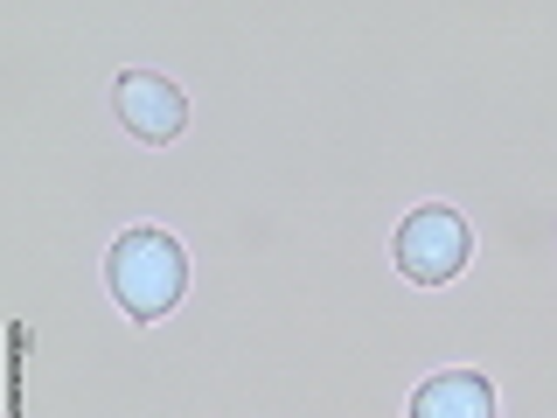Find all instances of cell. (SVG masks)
Wrapping results in <instances>:
<instances>
[{
    "label": "cell",
    "instance_id": "7a4b0ae2",
    "mask_svg": "<svg viewBox=\"0 0 557 418\" xmlns=\"http://www.w3.org/2000/svg\"><path fill=\"white\" fill-rule=\"evenodd\" d=\"M467 251H474L467 217H460V209H446V202L411 209V217L397 223V244H391L397 272H405L411 286H446V279H460L467 272Z\"/></svg>",
    "mask_w": 557,
    "mask_h": 418
},
{
    "label": "cell",
    "instance_id": "277c9868",
    "mask_svg": "<svg viewBox=\"0 0 557 418\" xmlns=\"http://www.w3.org/2000/svg\"><path fill=\"white\" fill-rule=\"evenodd\" d=\"M411 418H495V391L474 370H440L411 391Z\"/></svg>",
    "mask_w": 557,
    "mask_h": 418
},
{
    "label": "cell",
    "instance_id": "3957f363",
    "mask_svg": "<svg viewBox=\"0 0 557 418\" xmlns=\"http://www.w3.org/2000/svg\"><path fill=\"white\" fill-rule=\"evenodd\" d=\"M112 112H119V126H126L133 139H147V147H168V139H182V126H188L182 84L153 77V70H126V77H112Z\"/></svg>",
    "mask_w": 557,
    "mask_h": 418
},
{
    "label": "cell",
    "instance_id": "6da1fadb",
    "mask_svg": "<svg viewBox=\"0 0 557 418\" xmlns=\"http://www.w3.org/2000/svg\"><path fill=\"white\" fill-rule=\"evenodd\" d=\"M104 279H112V300L126 307L133 321H161L188 286V251L168 231H153V223H133V231L112 237V251H104Z\"/></svg>",
    "mask_w": 557,
    "mask_h": 418
}]
</instances>
